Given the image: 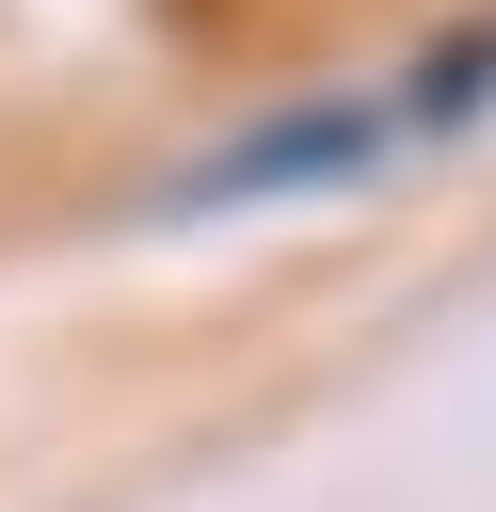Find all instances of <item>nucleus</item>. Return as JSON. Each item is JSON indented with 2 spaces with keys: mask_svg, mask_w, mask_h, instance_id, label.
<instances>
[{
  "mask_svg": "<svg viewBox=\"0 0 496 512\" xmlns=\"http://www.w3.org/2000/svg\"><path fill=\"white\" fill-rule=\"evenodd\" d=\"M384 144V112H288V128H256V144H224L192 192H272V176H352Z\"/></svg>",
  "mask_w": 496,
  "mask_h": 512,
  "instance_id": "nucleus-1",
  "label": "nucleus"
}]
</instances>
